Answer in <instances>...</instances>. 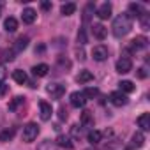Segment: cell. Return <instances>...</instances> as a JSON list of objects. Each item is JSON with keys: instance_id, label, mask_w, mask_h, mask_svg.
<instances>
[{"instance_id": "6da1fadb", "label": "cell", "mask_w": 150, "mask_h": 150, "mask_svg": "<svg viewBox=\"0 0 150 150\" xmlns=\"http://www.w3.org/2000/svg\"><path fill=\"white\" fill-rule=\"evenodd\" d=\"M131 28H132V20H131V16H129L127 13L118 14V16L115 18V21H113V27H111L115 37H124V35H127V34L131 32Z\"/></svg>"}, {"instance_id": "7a4b0ae2", "label": "cell", "mask_w": 150, "mask_h": 150, "mask_svg": "<svg viewBox=\"0 0 150 150\" xmlns=\"http://www.w3.org/2000/svg\"><path fill=\"white\" fill-rule=\"evenodd\" d=\"M37 134H39V125H37V124H34V122L27 124V125L23 127V132H21V136H23V141H25V143H32V141L37 138Z\"/></svg>"}, {"instance_id": "3957f363", "label": "cell", "mask_w": 150, "mask_h": 150, "mask_svg": "<svg viewBox=\"0 0 150 150\" xmlns=\"http://www.w3.org/2000/svg\"><path fill=\"white\" fill-rule=\"evenodd\" d=\"M46 92H48L53 99H60V97L65 94V87L60 85V83H50V85L46 87Z\"/></svg>"}, {"instance_id": "277c9868", "label": "cell", "mask_w": 150, "mask_h": 150, "mask_svg": "<svg viewBox=\"0 0 150 150\" xmlns=\"http://www.w3.org/2000/svg\"><path fill=\"white\" fill-rule=\"evenodd\" d=\"M115 69H117V72H120V74H127V72L132 69V62H131V58H127V57L118 58Z\"/></svg>"}, {"instance_id": "5b68a950", "label": "cell", "mask_w": 150, "mask_h": 150, "mask_svg": "<svg viewBox=\"0 0 150 150\" xmlns=\"http://www.w3.org/2000/svg\"><path fill=\"white\" fill-rule=\"evenodd\" d=\"M110 101H111V104H113V106L122 108V106H125V104H127V96H125V94H122L120 90H118V92H111Z\"/></svg>"}, {"instance_id": "8992f818", "label": "cell", "mask_w": 150, "mask_h": 150, "mask_svg": "<svg viewBox=\"0 0 150 150\" xmlns=\"http://www.w3.org/2000/svg\"><path fill=\"white\" fill-rule=\"evenodd\" d=\"M87 104V97L83 96V92H72L71 94V106L72 108H83Z\"/></svg>"}, {"instance_id": "52a82bcc", "label": "cell", "mask_w": 150, "mask_h": 150, "mask_svg": "<svg viewBox=\"0 0 150 150\" xmlns=\"http://www.w3.org/2000/svg\"><path fill=\"white\" fill-rule=\"evenodd\" d=\"M108 55H110V53H108V48L103 46V44H99V46H96V48L92 50V57H94V60H97V62L106 60Z\"/></svg>"}, {"instance_id": "ba28073f", "label": "cell", "mask_w": 150, "mask_h": 150, "mask_svg": "<svg viewBox=\"0 0 150 150\" xmlns=\"http://www.w3.org/2000/svg\"><path fill=\"white\" fill-rule=\"evenodd\" d=\"M39 110H41V120L48 122V120L51 118V115H53V108H51V104L46 103V101H41V103H39Z\"/></svg>"}, {"instance_id": "9c48e42d", "label": "cell", "mask_w": 150, "mask_h": 150, "mask_svg": "<svg viewBox=\"0 0 150 150\" xmlns=\"http://www.w3.org/2000/svg\"><path fill=\"white\" fill-rule=\"evenodd\" d=\"M148 46V39L145 35H138L131 41V50L132 51H138V50H145Z\"/></svg>"}, {"instance_id": "30bf717a", "label": "cell", "mask_w": 150, "mask_h": 150, "mask_svg": "<svg viewBox=\"0 0 150 150\" xmlns=\"http://www.w3.org/2000/svg\"><path fill=\"white\" fill-rule=\"evenodd\" d=\"M48 72H50V65L48 64H39V65L32 67V74H34L35 78H44Z\"/></svg>"}, {"instance_id": "8fae6325", "label": "cell", "mask_w": 150, "mask_h": 150, "mask_svg": "<svg viewBox=\"0 0 150 150\" xmlns=\"http://www.w3.org/2000/svg\"><path fill=\"white\" fill-rule=\"evenodd\" d=\"M35 18H37V13H35L32 7H27V9H23V14H21V20H23V23H27V25H32V23L35 21Z\"/></svg>"}, {"instance_id": "7c38bea8", "label": "cell", "mask_w": 150, "mask_h": 150, "mask_svg": "<svg viewBox=\"0 0 150 150\" xmlns=\"http://www.w3.org/2000/svg\"><path fill=\"white\" fill-rule=\"evenodd\" d=\"M27 46H28V37H23V35H21V37H18V39H16V42L13 44V48H11V50L14 51V55H18V53H21Z\"/></svg>"}, {"instance_id": "4fadbf2b", "label": "cell", "mask_w": 150, "mask_h": 150, "mask_svg": "<svg viewBox=\"0 0 150 150\" xmlns=\"http://www.w3.org/2000/svg\"><path fill=\"white\" fill-rule=\"evenodd\" d=\"M97 16H99L101 20H108V18H111V4H108V2L101 4L99 9H97Z\"/></svg>"}, {"instance_id": "5bb4252c", "label": "cell", "mask_w": 150, "mask_h": 150, "mask_svg": "<svg viewBox=\"0 0 150 150\" xmlns=\"http://www.w3.org/2000/svg\"><path fill=\"white\" fill-rule=\"evenodd\" d=\"M80 124L83 127H94V113L92 111H83L81 113V118H80Z\"/></svg>"}, {"instance_id": "9a60e30c", "label": "cell", "mask_w": 150, "mask_h": 150, "mask_svg": "<svg viewBox=\"0 0 150 150\" xmlns=\"http://www.w3.org/2000/svg\"><path fill=\"white\" fill-rule=\"evenodd\" d=\"M129 16H131V20L132 18H141L143 14H145V11H143V7L139 6V4H129V13H127Z\"/></svg>"}, {"instance_id": "2e32d148", "label": "cell", "mask_w": 150, "mask_h": 150, "mask_svg": "<svg viewBox=\"0 0 150 150\" xmlns=\"http://www.w3.org/2000/svg\"><path fill=\"white\" fill-rule=\"evenodd\" d=\"M92 34H94V37H96V39H99V41H103V39L106 37V34H108V30H106V27H104V25H101V23H97V25H94V27H92Z\"/></svg>"}, {"instance_id": "e0dca14e", "label": "cell", "mask_w": 150, "mask_h": 150, "mask_svg": "<svg viewBox=\"0 0 150 150\" xmlns=\"http://www.w3.org/2000/svg\"><path fill=\"white\" fill-rule=\"evenodd\" d=\"M138 125L141 131H150V113H143L138 117Z\"/></svg>"}, {"instance_id": "ac0fdd59", "label": "cell", "mask_w": 150, "mask_h": 150, "mask_svg": "<svg viewBox=\"0 0 150 150\" xmlns=\"http://www.w3.org/2000/svg\"><path fill=\"white\" fill-rule=\"evenodd\" d=\"M55 141H57V145H58V146H62V148H65V150H71V148H72V141H71V138H69V136L60 134Z\"/></svg>"}, {"instance_id": "d6986e66", "label": "cell", "mask_w": 150, "mask_h": 150, "mask_svg": "<svg viewBox=\"0 0 150 150\" xmlns=\"http://www.w3.org/2000/svg\"><path fill=\"white\" fill-rule=\"evenodd\" d=\"M143 143H145V136H143V132H141V131L134 132V134H132V139H131V145H132L134 148H139V146H143Z\"/></svg>"}, {"instance_id": "ffe728a7", "label": "cell", "mask_w": 150, "mask_h": 150, "mask_svg": "<svg viewBox=\"0 0 150 150\" xmlns=\"http://www.w3.org/2000/svg\"><path fill=\"white\" fill-rule=\"evenodd\" d=\"M94 80V74L90 72V71H81L80 74H78V76H76V81L78 83H88V81H92Z\"/></svg>"}, {"instance_id": "44dd1931", "label": "cell", "mask_w": 150, "mask_h": 150, "mask_svg": "<svg viewBox=\"0 0 150 150\" xmlns=\"http://www.w3.org/2000/svg\"><path fill=\"white\" fill-rule=\"evenodd\" d=\"M118 87H120V92L122 94H131V92H134V83L132 81H129V80H124V81H120L118 83Z\"/></svg>"}, {"instance_id": "7402d4cb", "label": "cell", "mask_w": 150, "mask_h": 150, "mask_svg": "<svg viewBox=\"0 0 150 150\" xmlns=\"http://www.w3.org/2000/svg\"><path fill=\"white\" fill-rule=\"evenodd\" d=\"M13 80L16 81V83H20V85H23V83H27V72L25 71H21V69H18V71H14L13 72Z\"/></svg>"}, {"instance_id": "603a6c76", "label": "cell", "mask_w": 150, "mask_h": 150, "mask_svg": "<svg viewBox=\"0 0 150 150\" xmlns=\"http://www.w3.org/2000/svg\"><path fill=\"white\" fill-rule=\"evenodd\" d=\"M4 28L7 30V32H16L18 30V21H16V18H13V16H9L7 20H6V23H4Z\"/></svg>"}, {"instance_id": "cb8c5ba5", "label": "cell", "mask_w": 150, "mask_h": 150, "mask_svg": "<svg viewBox=\"0 0 150 150\" xmlns=\"http://www.w3.org/2000/svg\"><path fill=\"white\" fill-rule=\"evenodd\" d=\"M60 13H62L64 16H71V14H74V13H76V4H72V2L64 4V6L60 7Z\"/></svg>"}, {"instance_id": "d4e9b609", "label": "cell", "mask_w": 150, "mask_h": 150, "mask_svg": "<svg viewBox=\"0 0 150 150\" xmlns=\"http://www.w3.org/2000/svg\"><path fill=\"white\" fill-rule=\"evenodd\" d=\"M101 139H103V132L101 131H90L88 132V141L92 143V145H97V143H101Z\"/></svg>"}, {"instance_id": "484cf974", "label": "cell", "mask_w": 150, "mask_h": 150, "mask_svg": "<svg viewBox=\"0 0 150 150\" xmlns=\"http://www.w3.org/2000/svg\"><path fill=\"white\" fill-rule=\"evenodd\" d=\"M92 14H94V4L90 2V4H87V6H85V11H83V21L87 23V21L90 20V16H92Z\"/></svg>"}, {"instance_id": "4316f807", "label": "cell", "mask_w": 150, "mask_h": 150, "mask_svg": "<svg viewBox=\"0 0 150 150\" xmlns=\"http://www.w3.org/2000/svg\"><path fill=\"white\" fill-rule=\"evenodd\" d=\"M0 55H2V58H4L6 62H13L14 57H16L13 50H2V51H0Z\"/></svg>"}, {"instance_id": "83f0119b", "label": "cell", "mask_w": 150, "mask_h": 150, "mask_svg": "<svg viewBox=\"0 0 150 150\" xmlns=\"http://www.w3.org/2000/svg\"><path fill=\"white\" fill-rule=\"evenodd\" d=\"M23 103H25V99H23V97H20V96H18V97H14V99L9 103V111H14V110H16L20 104H23Z\"/></svg>"}, {"instance_id": "f1b7e54d", "label": "cell", "mask_w": 150, "mask_h": 150, "mask_svg": "<svg viewBox=\"0 0 150 150\" xmlns=\"http://www.w3.org/2000/svg\"><path fill=\"white\" fill-rule=\"evenodd\" d=\"M76 39H78V44H80V46H85V44H87V32H85V28H80Z\"/></svg>"}, {"instance_id": "f546056e", "label": "cell", "mask_w": 150, "mask_h": 150, "mask_svg": "<svg viewBox=\"0 0 150 150\" xmlns=\"http://www.w3.org/2000/svg\"><path fill=\"white\" fill-rule=\"evenodd\" d=\"M14 136V129H7L4 132H0V141H9Z\"/></svg>"}, {"instance_id": "4dcf8cb0", "label": "cell", "mask_w": 150, "mask_h": 150, "mask_svg": "<svg viewBox=\"0 0 150 150\" xmlns=\"http://www.w3.org/2000/svg\"><path fill=\"white\" fill-rule=\"evenodd\" d=\"M97 94H99V90H97L96 87H88V88H87V90L83 92V96H85V97H92V99H94V97H96Z\"/></svg>"}, {"instance_id": "1f68e13d", "label": "cell", "mask_w": 150, "mask_h": 150, "mask_svg": "<svg viewBox=\"0 0 150 150\" xmlns=\"http://www.w3.org/2000/svg\"><path fill=\"white\" fill-rule=\"evenodd\" d=\"M37 150H55V145H53L50 139H46L44 143H41V145H39V148H37Z\"/></svg>"}, {"instance_id": "d6a6232c", "label": "cell", "mask_w": 150, "mask_h": 150, "mask_svg": "<svg viewBox=\"0 0 150 150\" xmlns=\"http://www.w3.org/2000/svg\"><path fill=\"white\" fill-rule=\"evenodd\" d=\"M71 134H72V138H81V129H80V125H72L71 127Z\"/></svg>"}, {"instance_id": "836d02e7", "label": "cell", "mask_w": 150, "mask_h": 150, "mask_svg": "<svg viewBox=\"0 0 150 150\" xmlns=\"http://www.w3.org/2000/svg\"><path fill=\"white\" fill-rule=\"evenodd\" d=\"M148 27H150V20H148V14L145 13V14L141 16V28H143V30H148Z\"/></svg>"}, {"instance_id": "e575fe53", "label": "cell", "mask_w": 150, "mask_h": 150, "mask_svg": "<svg viewBox=\"0 0 150 150\" xmlns=\"http://www.w3.org/2000/svg\"><path fill=\"white\" fill-rule=\"evenodd\" d=\"M6 76H7V71H6V65H4V64H0V83H4Z\"/></svg>"}, {"instance_id": "d590c367", "label": "cell", "mask_w": 150, "mask_h": 150, "mask_svg": "<svg viewBox=\"0 0 150 150\" xmlns=\"http://www.w3.org/2000/svg\"><path fill=\"white\" fill-rule=\"evenodd\" d=\"M136 74H138V78H141V80H145V78L148 76V72H146V69H145V67H139Z\"/></svg>"}, {"instance_id": "8d00e7d4", "label": "cell", "mask_w": 150, "mask_h": 150, "mask_svg": "<svg viewBox=\"0 0 150 150\" xmlns=\"http://www.w3.org/2000/svg\"><path fill=\"white\" fill-rule=\"evenodd\" d=\"M58 118L60 120H67V110L64 106H60V110H58Z\"/></svg>"}, {"instance_id": "74e56055", "label": "cell", "mask_w": 150, "mask_h": 150, "mask_svg": "<svg viewBox=\"0 0 150 150\" xmlns=\"http://www.w3.org/2000/svg\"><path fill=\"white\" fill-rule=\"evenodd\" d=\"M7 90H9V87H7L6 83H0V99H2V97L7 94Z\"/></svg>"}, {"instance_id": "f35d334b", "label": "cell", "mask_w": 150, "mask_h": 150, "mask_svg": "<svg viewBox=\"0 0 150 150\" xmlns=\"http://www.w3.org/2000/svg\"><path fill=\"white\" fill-rule=\"evenodd\" d=\"M76 57H78V60H81V62L87 58V57H85V51H83V50H80V48L76 50Z\"/></svg>"}, {"instance_id": "ab89813d", "label": "cell", "mask_w": 150, "mask_h": 150, "mask_svg": "<svg viewBox=\"0 0 150 150\" xmlns=\"http://www.w3.org/2000/svg\"><path fill=\"white\" fill-rule=\"evenodd\" d=\"M41 7H42L44 11H48V9H51V4H50V2H42V4H41Z\"/></svg>"}, {"instance_id": "60d3db41", "label": "cell", "mask_w": 150, "mask_h": 150, "mask_svg": "<svg viewBox=\"0 0 150 150\" xmlns=\"http://www.w3.org/2000/svg\"><path fill=\"white\" fill-rule=\"evenodd\" d=\"M44 50H46V48H44V44H41L39 48H35V53H44Z\"/></svg>"}, {"instance_id": "b9f144b4", "label": "cell", "mask_w": 150, "mask_h": 150, "mask_svg": "<svg viewBox=\"0 0 150 150\" xmlns=\"http://www.w3.org/2000/svg\"><path fill=\"white\" fill-rule=\"evenodd\" d=\"M2 7H4V4H2V2H0V16H2Z\"/></svg>"}]
</instances>
